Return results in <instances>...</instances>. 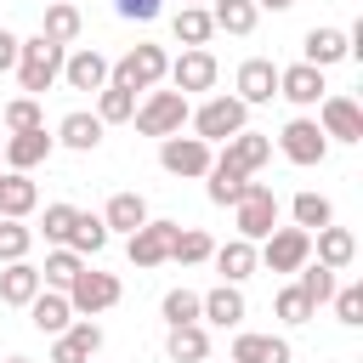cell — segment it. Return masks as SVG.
I'll list each match as a JSON object with an SVG mask.
<instances>
[{"mask_svg": "<svg viewBox=\"0 0 363 363\" xmlns=\"http://www.w3.org/2000/svg\"><path fill=\"white\" fill-rule=\"evenodd\" d=\"M62 57H68V45H57V40H45V34L23 40V45H17V85H23L28 96L51 91V85L62 79Z\"/></svg>", "mask_w": 363, "mask_h": 363, "instance_id": "obj_1", "label": "cell"}, {"mask_svg": "<svg viewBox=\"0 0 363 363\" xmlns=\"http://www.w3.org/2000/svg\"><path fill=\"white\" fill-rule=\"evenodd\" d=\"M187 113H193V108H187V96H182L176 85H170V91H159V85H153V91L136 102V113H130V119H136V130H142V136H176V130L187 125Z\"/></svg>", "mask_w": 363, "mask_h": 363, "instance_id": "obj_2", "label": "cell"}, {"mask_svg": "<svg viewBox=\"0 0 363 363\" xmlns=\"http://www.w3.org/2000/svg\"><path fill=\"white\" fill-rule=\"evenodd\" d=\"M164 74H170L164 45H130L119 62H108V79L130 85V91H153V85H164Z\"/></svg>", "mask_w": 363, "mask_h": 363, "instance_id": "obj_3", "label": "cell"}, {"mask_svg": "<svg viewBox=\"0 0 363 363\" xmlns=\"http://www.w3.org/2000/svg\"><path fill=\"white\" fill-rule=\"evenodd\" d=\"M233 221H238V238H267L272 227H278V193L267 187V182H244V193H238V204H233Z\"/></svg>", "mask_w": 363, "mask_h": 363, "instance_id": "obj_4", "label": "cell"}, {"mask_svg": "<svg viewBox=\"0 0 363 363\" xmlns=\"http://www.w3.org/2000/svg\"><path fill=\"white\" fill-rule=\"evenodd\" d=\"M68 295V306H74V318H96V312H108V306H119V278L113 272H96V267H79L74 272V284L62 289Z\"/></svg>", "mask_w": 363, "mask_h": 363, "instance_id": "obj_5", "label": "cell"}, {"mask_svg": "<svg viewBox=\"0 0 363 363\" xmlns=\"http://www.w3.org/2000/svg\"><path fill=\"white\" fill-rule=\"evenodd\" d=\"M255 261H261L267 272H295L301 261H312V233H306V227H272V233L261 238Z\"/></svg>", "mask_w": 363, "mask_h": 363, "instance_id": "obj_6", "label": "cell"}, {"mask_svg": "<svg viewBox=\"0 0 363 363\" xmlns=\"http://www.w3.org/2000/svg\"><path fill=\"white\" fill-rule=\"evenodd\" d=\"M187 119H193L199 142H227L233 130H244V125H250V108H244L238 96H210V102H204V108H193Z\"/></svg>", "mask_w": 363, "mask_h": 363, "instance_id": "obj_7", "label": "cell"}, {"mask_svg": "<svg viewBox=\"0 0 363 363\" xmlns=\"http://www.w3.org/2000/svg\"><path fill=\"white\" fill-rule=\"evenodd\" d=\"M278 147H284V159L289 164H323V153H329V136L318 130V119H289L284 130H278Z\"/></svg>", "mask_w": 363, "mask_h": 363, "instance_id": "obj_8", "label": "cell"}, {"mask_svg": "<svg viewBox=\"0 0 363 363\" xmlns=\"http://www.w3.org/2000/svg\"><path fill=\"white\" fill-rule=\"evenodd\" d=\"M210 142H199V136H159V164L170 170V176H204L210 170Z\"/></svg>", "mask_w": 363, "mask_h": 363, "instance_id": "obj_9", "label": "cell"}, {"mask_svg": "<svg viewBox=\"0 0 363 363\" xmlns=\"http://www.w3.org/2000/svg\"><path fill=\"white\" fill-rule=\"evenodd\" d=\"M130 244H125V255H130V267H159V261H170V238H176V221H142L136 233H125Z\"/></svg>", "mask_w": 363, "mask_h": 363, "instance_id": "obj_10", "label": "cell"}, {"mask_svg": "<svg viewBox=\"0 0 363 363\" xmlns=\"http://www.w3.org/2000/svg\"><path fill=\"white\" fill-rule=\"evenodd\" d=\"M216 74H221V68H216V57H210L204 45H182V57L170 62V74H164V79L187 96V91H210V85H216Z\"/></svg>", "mask_w": 363, "mask_h": 363, "instance_id": "obj_11", "label": "cell"}, {"mask_svg": "<svg viewBox=\"0 0 363 363\" xmlns=\"http://www.w3.org/2000/svg\"><path fill=\"white\" fill-rule=\"evenodd\" d=\"M318 130L329 142H363V108L352 96H323L318 102Z\"/></svg>", "mask_w": 363, "mask_h": 363, "instance_id": "obj_12", "label": "cell"}, {"mask_svg": "<svg viewBox=\"0 0 363 363\" xmlns=\"http://www.w3.org/2000/svg\"><path fill=\"white\" fill-rule=\"evenodd\" d=\"M102 352V329L91 318H74L62 335H51V363H91Z\"/></svg>", "mask_w": 363, "mask_h": 363, "instance_id": "obj_13", "label": "cell"}, {"mask_svg": "<svg viewBox=\"0 0 363 363\" xmlns=\"http://www.w3.org/2000/svg\"><path fill=\"white\" fill-rule=\"evenodd\" d=\"M278 96H284V102H295V108H318V102L329 96V85H323V68H312V62L278 68Z\"/></svg>", "mask_w": 363, "mask_h": 363, "instance_id": "obj_14", "label": "cell"}, {"mask_svg": "<svg viewBox=\"0 0 363 363\" xmlns=\"http://www.w3.org/2000/svg\"><path fill=\"white\" fill-rule=\"evenodd\" d=\"M62 79H68V91H102L108 85V57L96 45H74L62 57Z\"/></svg>", "mask_w": 363, "mask_h": 363, "instance_id": "obj_15", "label": "cell"}, {"mask_svg": "<svg viewBox=\"0 0 363 363\" xmlns=\"http://www.w3.org/2000/svg\"><path fill=\"white\" fill-rule=\"evenodd\" d=\"M51 147H57V136H45V125H34V130H11L6 147H0V159L11 170H34V164L51 159Z\"/></svg>", "mask_w": 363, "mask_h": 363, "instance_id": "obj_16", "label": "cell"}, {"mask_svg": "<svg viewBox=\"0 0 363 363\" xmlns=\"http://www.w3.org/2000/svg\"><path fill=\"white\" fill-rule=\"evenodd\" d=\"M244 289L238 284H216L210 295H199V323H216V329H238L244 323Z\"/></svg>", "mask_w": 363, "mask_h": 363, "instance_id": "obj_17", "label": "cell"}, {"mask_svg": "<svg viewBox=\"0 0 363 363\" xmlns=\"http://www.w3.org/2000/svg\"><path fill=\"white\" fill-rule=\"evenodd\" d=\"M221 159H227L233 170H244V176H255V170H261V164L272 159V136H261V130H250V125H244V130H233V136H227V147H221Z\"/></svg>", "mask_w": 363, "mask_h": 363, "instance_id": "obj_18", "label": "cell"}, {"mask_svg": "<svg viewBox=\"0 0 363 363\" xmlns=\"http://www.w3.org/2000/svg\"><path fill=\"white\" fill-rule=\"evenodd\" d=\"M352 57V40H346V28H312L306 40H301V62H312V68H335V62H346Z\"/></svg>", "mask_w": 363, "mask_h": 363, "instance_id": "obj_19", "label": "cell"}, {"mask_svg": "<svg viewBox=\"0 0 363 363\" xmlns=\"http://www.w3.org/2000/svg\"><path fill=\"white\" fill-rule=\"evenodd\" d=\"M272 96H278V68H272L267 57L238 62V102H244V108H261V102H272Z\"/></svg>", "mask_w": 363, "mask_h": 363, "instance_id": "obj_20", "label": "cell"}, {"mask_svg": "<svg viewBox=\"0 0 363 363\" xmlns=\"http://www.w3.org/2000/svg\"><path fill=\"white\" fill-rule=\"evenodd\" d=\"M312 255L323 261V267H335V272H346L352 261H357V238H352V227H318V238H312Z\"/></svg>", "mask_w": 363, "mask_h": 363, "instance_id": "obj_21", "label": "cell"}, {"mask_svg": "<svg viewBox=\"0 0 363 363\" xmlns=\"http://www.w3.org/2000/svg\"><path fill=\"white\" fill-rule=\"evenodd\" d=\"M28 323H34L40 335H62V329L74 323V306H68V295H62V289H40V295L28 301Z\"/></svg>", "mask_w": 363, "mask_h": 363, "instance_id": "obj_22", "label": "cell"}, {"mask_svg": "<svg viewBox=\"0 0 363 363\" xmlns=\"http://www.w3.org/2000/svg\"><path fill=\"white\" fill-rule=\"evenodd\" d=\"M210 261H216V272H221V284H244L261 261H255V244L250 238H227L221 250H210Z\"/></svg>", "mask_w": 363, "mask_h": 363, "instance_id": "obj_23", "label": "cell"}, {"mask_svg": "<svg viewBox=\"0 0 363 363\" xmlns=\"http://www.w3.org/2000/svg\"><path fill=\"white\" fill-rule=\"evenodd\" d=\"M40 289L45 284H40V267L34 261H6V272H0V301L6 306H28Z\"/></svg>", "mask_w": 363, "mask_h": 363, "instance_id": "obj_24", "label": "cell"}, {"mask_svg": "<svg viewBox=\"0 0 363 363\" xmlns=\"http://www.w3.org/2000/svg\"><path fill=\"white\" fill-rule=\"evenodd\" d=\"M34 204H40V187L28 182V170H6V176H0V216L28 221V216H34Z\"/></svg>", "mask_w": 363, "mask_h": 363, "instance_id": "obj_25", "label": "cell"}, {"mask_svg": "<svg viewBox=\"0 0 363 363\" xmlns=\"http://www.w3.org/2000/svg\"><path fill=\"white\" fill-rule=\"evenodd\" d=\"M227 363H289V340L284 335H238L233 340V357Z\"/></svg>", "mask_w": 363, "mask_h": 363, "instance_id": "obj_26", "label": "cell"}, {"mask_svg": "<svg viewBox=\"0 0 363 363\" xmlns=\"http://www.w3.org/2000/svg\"><path fill=\"white\" fill-rule=\"evenodd\" d=\"M164 352H170V363H204V357H210V335H204V323H170Z\"/></svg>", "mask_w": 363, "mask_h": 363, "instance_id": "obj_27", "label": "cell"}, {"mask_svg": "<svg viewBox=\"0 0 363 363\" xmlns=\"http://www.w3.org/2000/svg\"><path fill=\"white\" fill-rule=\"evenodd\" d=\"M79 28H85V17H79V6H68V0H51V6H45V17H40V34H45V40H57V45H74V40H79Z\"/></svg>", "mask_w": 363, "mask_h": 363, "instance_id": "obj_28", "label": "cell"}, {"mask_svg": "<svg viewBox=\"0 0 363 363\" xmlns=\"http://www.w3.org/2000/svg\"><path fill=\"white\" fill-rule=\"evenodd\" d=\"M102 130H108V125H102L96 113H62L57 142H62V147H74V153H91V147L102 142Z\"/></svg>", "mask_w": 363, "mask_h": 363, "instance_id": "obj_29", "label": "cell"}, {"mask_svg": "<svg viewBox=\"0 0 363 363\" xmlns=\"http://www.w3.org/2000/svg\"><path fill=\"white\" fill-rule=\"evenodd\" d=\"M142 221H147V199L142 193H113L108 210H102V227L108 233H136Z\"/></svg>", "mask_w": 363, "mask_h": 363, "instance_id": "obj_30", "label": "cell"}, {"mask_svg": "<svg viewBox=\"0 0 363 363\" xmlns=\"http://www.w3.org/2000/svg\"><path fill=\"white\" fill-rule=\"evenodd\" d=\"M255 17H261L255 0H216V6H210V23H216L221 34H238V40L255 34Z\"/></svg>", "mask_w": 363, "mask_h": 363, "instance_id": "obj_31", "label": "cell"}, {"mask_svg": "<svg viewBox=\"0 0 363 363\" xmlns=\"http://www.w3.org/2000/svg\"><path fill=\"white\" fill-rule=\"evenodd\" d=\"M130 113H136V91H130V85H113V79H108V85L96 91V119H102V125H125Z\"/></svg>", "mask_w": 363, "mask_h": 363, "instance_id": "obj_32", "label": "cell"}, {"mask_svg": "<svg viewBox=\"0 0 363 363\" xmlns=\"http://www.w3.org/2000/svg\"><path fill=\"white\" fill-rule=\"evenodd\" d=\"M204 176H210V204H227V210L238 204V193H244V182H250V176H244V170H233L227 159H210V170H204Z\"/></svg>", "mask_w": 363, "mask_h": 363, "instance_id": "obj_33", "label": "cell"}, {"mask_svg": "<svg viewBox=\"0 0 363 363\" xmlns=\"http://www.w3.org/2000/svg\"><path fill=\"white\" fill-rule=\"evenodd\" d=\"M289 216H295V227H306V233H318V227H329L335 221V204L323 199V193H295V204H289Z\"/></svg>", "mask_w": 363, "mask_h": 363, "instance_id": "obj_34", "label": "cell"}, {"mask_svg": "<svg viewBox=\"0 0 363 363\" xmlns=\"http://www.w3.org/2000/svg\"><path fill=\"white\" fill-rule=\"evenodd\" d=\"M79 267H85V255H74L68 244H57V250L45 255V267H40V284H45V289H68Z\"/></svg>", "mask_w": 363, "mask_h": 363, "instance_id": "obj_35", "label": "cell"}, {"mask_svg": "<svg viewBox=\"0 0 363 363\" xmlns=\"http://www.w3.org/2000/svg\"><path fill=\"white\" fill-rule=\"evenodd\" d=\"M295 284H301V295H306L312 306H323V301L335 295V267H323V261H301V267H295Z\"/></svg>", "mask_w": 363, "mask_h": 363, "instance_id": "obj_36", "label": "cell"}, {"mask_svg": "<svg viewBox=\"0 0 363 363\" xmlns=\"http://www.w3.org/2000/svg\"><path fill=\"white\" fill-rule=\"evenodd\" d=\"M170 28H176V40H182V45H210V34H216V23H210V11H204V6H182Z\"/></svg>", "mask_w": 363, "mask_h": 363, "instance_id": "obj_37", "label": "cell"}, {"mask_svg": "<svg viewBox=\"0 0 363 363\" xmlns=\"http://www.w3.org/2000/svg\"><path fill=\"white\" fill-rule=\"evenodd\" d=\"M102 244H108L102 216H85V210H79V216H74V227H68V250H74V255H96Z\"/></svg>", "mask_w": 363, "mask_h": 363, "instance_id": "obj_38", "label": "cell"}, {"mask_svg": "<svg viewBox=\"0 0 363 363\" xmlns=\"http://www.w3.org/2000/svg\"><path fill=\"white\" fill-rule=\"evenodd\" d=\"M210 233H199V227H176V238H170V261H182V267H199V261H210Z\"/></svg>", "mask_w": 363, "mask_h": 363, "instance_id": "obj_39", "label": "cell"}, {"mask_svg": "<svg viewBox=\"0 0 363 363\" xmlns=\"http://www.w3.org/2000/svg\"><path fill=\"white\" fill-rule=\"evenodd\" d=\"M34 250V227L17 216H0V261H28Z\"/></svg>", "mask_w": 363, "mask_h": 363, "instance_id": "obj_40", "label": "cell"}, {"mask_svg": "<svg viewBox=\"0 0 363 363\" xmlns=\"http://www.w3.org/2000/svg\"><path fill=\"white\" fill-rule=\"evenodd\" d=\"M0 125H6V130H34V125H45V119H40V96L6 102V108H0Z\"/></svg>", "mask_w": 363, "mask_h": 363, "instance_id": "obj_41", "label": "cell"}, {"mask_svg": "<svg viewBox=\"0 0 363 363\" xmlns=\"http://www.w3.org/2000/svg\"><path fill=\"white\" fill-rule=\"evenodd\" d=\"M272 312H278L284 323H306V318H312L318 306H312V301L301 295V284H284V289H278V301H272Z\"/></svg>", "mask_w": 363, "mask_h": 363, "instance_id": "obj_42", "label": "cell"}, {"mask_svg": "<svg viewBox=\"0 0 363 363\" xmlns=\"http://www.w3.org/2000/svg\"><path fill=\"white\" fill-rule=\"evenodd\" d=\"M329 301H335V318H340L346 329H357V323H363V284H335V295H329Z\"/></svg>", "mask_w": 363, "mask_h": 363, "instance_id": "obj_43", "label": "cell"}, {"mask_svg": "<svg viewBox=\"0 0 363 363\" xmlns=\"http://www.w3.org/2000/svg\"><path fill=\"white\" fill-rule=\"evenodd\" d=\"M159 312H164V323H199V295L193 289H170L159 301Z\"/></svg>", "mask_w": 363, "mask_h": 363, "instance_id": "obj_44", "label": "cell"}, {"mask_svg": "<svg viewBox=\"0 0 363 363\" xmlns=\"http://www.w3.org/2000/svg\"><path fill=\"white\" fill-rule=\"evenodd\" d=\"M74 204H45V221H40V233L51 238V244H68V227H74Z\"/></svg>", "mask_w": 363, "mask_h": 363, "instance_id": "obj_45", "label": "cell"}, {"mask_svg": "<svg viewBox=\"0 0 363 363\" xmlns=\"http://www.w3.org/2000/svg\"><path fill=\"white\" fill-rule=\"evenodd\" d=\"M113 11L130 17V23H153V17L164 11V0H113Z\"/></svg>", "mask_w": 363, "mask_h": 363, "instance_id": "obj_46", "label": "cell"}, {"mask_svg": "<svg viewBox=\"0 0 363 363\" xmlns=\"http://www.w3.org/2000/svg\"><path fill=\"white\" fill-rule=\"evenodd\" d=\"M17 45H23V40H17L11 28H0V74H11V68H17Z\"/></svg>", "mask_w": 363, "mask_h": 363, "instance_id": "obj_47", "label": "cell"}, {"mask_svg": "<svg viewBox=\"0 0 363 363\" xmlns=\"http://www.w3.org/2000/svg\"><path fill=\"white\" fill-rule=\"evenodd\" d=\"M295 0H255V11H289Z\"/></svg>", "mask_w": 363, "mask_h": 363, "instance_id": "obj_48", "label": "cell"}, {"mask_svg": "<svg viewBox=\"0 0 363 363\" xmlns=\"http://www.w3.org/2000/svg\"><path fill=\"white\" fill-rule=\"evenodd\" d=\"M6 363H28V357H6Z\"/></svg>", "mask_w": 363, "mask_h": 363, "instance_id": "obj_49", "label": "cell"}, {"mask_svg": "<svg viewBox=\"0 0 363 363\" xmlns=\"http://www.w3.org/2000/svg\"><path fill=\"white\" fill-rule=\"evenodd\" d=\"M182 6H199V0H182Z\"/></svg>", "mask_w": 363, "mask_h": 363, "instance_id": "obj_50", "label": "cell"}, {"mask_svg": "<svg viewBox=\"0 0 363 363\" xmlns=\"http://www.w3.org/2000/svg\"><path fill=\"white\" fill-rule=\"evenodd\" d=\"M0 147H6V136H0Z\"/></svg>", "mask_w": 363, "mask_h": 363, "instance_id": "obj_51", "label": "cell"}]
</instances>
